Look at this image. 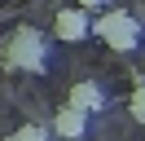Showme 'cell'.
Listing matches in <instances>:
<instances>
[{
	"instance_id": "cell-5",
	"label": "cell",
	"mask_w": 145,
	"mask_h": 141,
	"mask_svg": "<svg viewBox=\"0 0 145 141\" xmlns=\"http://www.w3.org/2000/svg\"><path fill=\"white\" fill-rule=\"evenodd\" d=\"M66 101H71V106H79L84 115H92V110H101V106H106V93H101L92 79H75V84H71V97H66Z\"/></svg>"
},
{
	"instance_id": "cell-3",
	"label": "cell",
	"mask_w": 145,
	"mask_h": 141,
	"mask_svg": "<svg viewBox=\"0 0 145 141\" xmlns=\"http://www.w3.org/2000/svg\"><path fill=\"white\" fill-rule=\"evenodd\" d=\"M53 35H57L62 44H79V40H88V35H92V13H88V9H79V5L57 9V18H53Z\"/></svg>"
},
{
	"instance_id": "cell-1",
	"label": "cell",
	"mask_w": 145,
	"mask_h": 141,
	"mask_svg": "<svg viewBox=\"0 0 145 141\" xmlns=\"http://www.w3.org/2000/svg\"><path fill=\"white\" fill-rule=\"evenodd\" d=\"M0 57H5V66L35 75V70H44V62H48V40L35 31V26H18V31H9Z\"/></svg>"
},
{
	"instance_id": "cell-7",
	"label": "cell",
	"mask_w": 145,
	"mask_h": 141,
	"mask_svg": "<svg viewBox=\"0 0 145 141\" xmlns=\"http://www.w3.org/2000/svg\"><path fill=\"white\" fill-rule=\"evenodd\" d=\"M127 110H132V119H136V123H145V84H136V88H132Z\"/></svg>"
},
{
	"instance_id": "cell-4",
	"label": "cell",
	"mask_w": 145,
	"mask_h": 141,
	"mask_svg": "<svg viewBox=\"0 0 145 141\" xmlns=\"http://www.w3.org/2000/svg\"><path fill=\"white\" fill-rule=\"evenodd\" d=\"M53 132H57L62 141H79L84 132H88V115H84L79 106H71V101L57 106V115H53Z\"/></svg>"
},
{
	"instance_id": "cell-8",
	"label": "cell",
	"mask_w": 145,
	"mask_h": 141,
	"mask_svg": "<svg viewBox=\"0 0 145 141\" xmlns=\"http://www.w3.org/2000/svg\"><path fill=\"white\" fill-rule=\"evenodd\" d=\"M75 5H79V9H88V13H97V9L106 5V0H75Z\"/></svg>"
},
{
	"instance_id": "cell-6",
	"label": "cell",
	"mask_w": 145,
	"mask_h": 141,
	"mask_svg": "<svg viewBox=\"0 0 145 141\" xmlns=\"http://www.w3.org/2000/svg\"><path fill=\"white\" fill-rule=\"evenodd\" d=\"M5 141H48V128H44V123H22V128L9 132Z\"/></svg>"
},
{
	"instance_id": "cell-2",
	"label": "cell",
	"mask_w": 145,
	"mask_h": 141,
	"mask_svg": "<svg viewBox=\"0 0 145 141\" xmlns=\"http://www.w3.org/2000/svg\"><path fill=\"white\" fill-rule=\"evenodd\" d=\"M92 31L114 53H132L136 44H141V22H136L127 9H101V13L92 18Z\"/></svg>"
}]
</instances>
